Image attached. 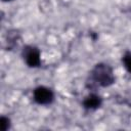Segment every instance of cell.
<instances>
[{"mask_svg": "<svg viewBox=\"0 0 131 131\" xmlns=\"http://www.w3.org/2000/svg\"><path fill=\"white\" fill-rule=\"evenodd\" d=\"M93 78L101 86H108L114 82L112 69L106 64H97L93 71Z\"/></svg>", "mask_w": 131, "mask_h": 131, "instance_id": "cell-1", "label": "cell"}, {"mask_svg": "<svg viewBox=\"0 0 131 131\" xmlns=\"http://www.w3.org/2000/svg\"><path fill=\"white\" fill-rule=\"evenodd\" d=\"M34 99L40 104H47L52 101L53 93L46 87H38L34 91Z\"/></svg>", "mask_w": 131, "mask_h": 131, "instance_id": "cell-2", "label": "cell"}, {"mask_svg": "<svg viewBox=\"0 0 131 131\" xmlns=\"http://www.w3.org/2000/svg\"><path fill=\"white\" fill-rule=\"evenodd\" d=\"M26 61L30 67H37L40 63V54L36 48H30L25 54Z\"/></svg>", "mask_w": 131, "mask_h": 131, "instance_id": "cell-3", "label": "cell"}, {"mask_svg": "<svg viewBox=\"0 0 131 131\" xmlns=\"http://www.w3.org/2000/svg\"><path fill=\"white\" fill-rule=\"evenodd\" d=\"M100 98L97 95H90L84 100V105L87 108H95L100 105Z\"/></svg>", "mask_w": 131, "mask_h": 131, "instance_id": "cell-4", "label": "cell"}, {"mask_svg": "<svg viewBox=\"0 0 131 131\" xmlns=\"http://www.w3.org/2000/svg\"><path fill=\"white\" fill-rule=\"evenodd\" d=\"M123 62L125 64V68L131 73V53L125 54V56L123 58Z\"/></svg>", "mask_w": 131, "mask_h": 131, "instance_id": "cell-5", "label": "cell"}, {"mask_svg": "<svg viewBox=\"0 0 131 131\" xmlns=\"http://www.w3.org/2000/svg\"><path fill=\"white\" fill-rule=\"evenodd\" d=\"M0 125H1V129L2 130H6L8 127H9V120L8 119H6V118H1V123H0Z\"/></svg>", "mask_w": 131, "mask_h": 131, "instance_id": "cell-6", "label": "cell"}, {"mask_svg": "<svg viewBox=\"0 0 131 131\" xmlns=\"http://www.w3.org/2000/svg\"><path fill=\"white\" fill-rule=\"evenodd\" d=\"M4 1H10V0H4Z\"/></svg>", "mask_w": 131, "mask_h": 131, "instance_id": "cell-7", "label": "cell"}]
</instances>
